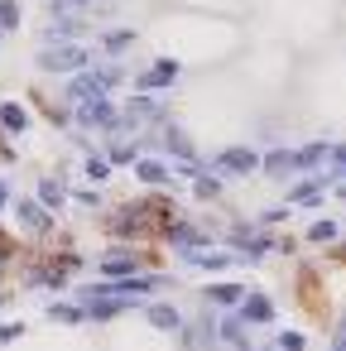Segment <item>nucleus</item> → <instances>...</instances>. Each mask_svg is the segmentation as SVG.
Segmentation results:
<instances>
[{"label":"nucleus","mask_w":346,"mask_h":351,"mask_svg":"<svg viewBox=\"0 0 346 351\" xmlns=\"http://www.w3.org/2000/svg\"><path fill=\"white\" fill-rule=\"evenodd\" d=\"M125 73H121V63H106V68H92V73H77L73 82H68V97L82 106V101H106L111 97V87L121 82Z\"/></svg>","instance_id":"1"},{"label":"nucleus","mask_w":346,"mask_h":351,"mask_svg":"<svg viewBox=\"0 0 346 351\" xmlns=\"http://www.w3.org/2000/svg\"><path fill=\"white\" fill-rule=\"evenodd\" d=\"M87 63H92V53H87L82 44H49V49L39 53V68H44V73H73V77H77Z\"/></svg>","instance_id":"2"},{"label":"nucleus","mask_w":346,"mask_h":351,"mask_svg":"<svg viewBox=\"0 0 346 351\" xmlns=\"http://www.w3.org/2000/svg\"><path fill=\"white\" fill-rule=\"evenodd\" d=\"M260 169V154L250 145H226L221 154H212V173H231V178H250Z\"/></svg>","instance_id":"3"},{"label":"nucleus","mask_w":346,"mask_h":351,"mask_svg":"<svg viewBox=\"0 0 346 351\" xmlns=\"http://www.w3.org/2000/svg\"><path fill=\"white\" fill-rule=\"evenodd\" d=\"M164 149L178 159V169H197V149H193V140H188V130L183 125H164Z\"/></svg>","instance_id":"4"},{"label":"nucleus","mask_w":346,"mask_h":351,"mask_svg":"<svg viewBox=\"0 0 346 351\" xmlns=\"http://www.w3.org/2000/svg\"><path fill=\"white\" fill-rule=\"evenodd\" d=\"M327 183H332V173H327V169H322V173H308L303 183H293V188H288V207H312V202L327 193Z\"/></svg>","instance_id":"5"},{"label":"nucleus","mask_w":346,"mask_h":351,"mask_svg":"<svg viewBox=\"0 0 346 351\" xmlns=\"http://www.w3.org/2000/svg\"><path fill=\"white\" fill-rule=\"evenodd\" d=\"M212 346H217V322L212 317L183 322V351H212Z\"/></svg>","instance_id":"6"},{"label":"nucleus","mask_w":346,"mask_h":351,"mask_svg":"<svg viewBox=\"0 0 346 351\" xmlns=\"http://www.w3.org/2000/svg\"><path fill=\"white\" fill-rule=\"evenodd\" d=\"M116 106L111 101H82L77 106V125H87V130H97V125H106V130H116Z\"/></svg>","instance_id":"7"},{"label":"nucleus","mask_w":346,"mask_h":351,"mask_svg":"<svg viewBox=\"0 0 346 351\" xmlns=\"http://www.w3.org/2000/svg\"><path fill=\"white\" fill-rule=\"evenodd\" d=\"M178 73H183V63H173V58H159L154 68H145V73H140V92L169 87V82H178Z\"/></svg>","instance_id":"8"},{"label":"nucleus","mask_w":346,"mask_h":351,"mask_svg":"<svg viewBox=\"0 0 346 351\" xmlns=\"http://www.w3.org/2000/svg\"><path fill=\"white\" fill-rule=\"evenodd\" d=\"M135 269H140V255H130V250H111V255L101 260V274H106L111 284H121V279H135Z\"/></svg>","instance_id":"9"},{"label":"nucleus","mask_w":346,"mask_h":351,"mask_svg":"<svg viewBox=\"0 0 346 351\" xmlns=\"http://www.w3.org/2000/svg\"><path fill=\"white\" fill-rule=\"evenodd\" d=\"M332 154V145L327 140H312V145H303V149H293V173H317V164Z\"/></svg>","instance_id":"10"},{"label":"nucleus","mask_w":346,"mask_h":351,"mask_svg":"<svg viewBox=\"0 0 346 351\" xmlns=\"http://www.w3.org/2000/svg\"><path fill=\"white\" fill-rule=\"evenodd\" d=\"M260 169H264V173H269L274 183H284V178L293 173V149H288V145H274V149H269V154L260 159Z\"/></svg>","instance_id":"11"},{"label":"nucleus","mask_w":346,"mask_h":351,"mask_svg":"<svg viewBox=\"0 0 346 351\" xmlns=\"http://www.w3.org/2000/svg\"><path fill=\"white\" fill-rule=\"evenodd\" d=\"M245 293H250V289H240V284H207V289H202V298L217 303V308H240Z\"/></svg>","instance_id":"12"},{"label":"nucleus","mask_w":346,"mask_h":351,"mask_svg":"<svg viewBox=\"0 0 346 351\" xmlns=\"http://www.w3.org/2000/svg\"><path fill=\"white\" fill-rule=\"evenodd\" d=\"M236 313H240L245 327H250V322H274V303H269L264 293H245V303H240Z\"/></svg>","instance_id":"13"},{"label":"nucleus","mask_w":346,"mask_h":351,"mask_svg":"<svg viewBox=\"0 0 346 351\" xmlns=\"http://www.w3.org/2000/svg\"><path fill=\"white\" fill-rule=\"evenodd\" d=\"M145 317H149V327H159V332H183V313H178L173 303H149Z\"/></svg>","instance_id":"14"},{"label":"nucleus","mask_w":346,"mask_h":351,"mask_svg":"<svg viewBox=\"0 0 346 351\" xmlns=\"http://www.w3.org/2000/svg\"><path fill=\"white\" fill-rule=\"evenodd\" d=\"M135 178L149 183V188H159V183H173V169L164 159H135Z\"/></svg>","instance_id":"15"},{"label":"nucleus","mask_w":346,"mask_h":351,"mask_svg":"<svg viewBox=\"0 0 346 351\" xmlns=\"http://www.w3.org/2000/svg\"><path fill=\"white\" fill-rule=\"evenodd\" d=\"M15 217H20V226H29V231H44V226H49L44 202H29V197H20V202H15Z\"/></svg>","instance_id":"16"},{"label":"nucleus","mask_w":346,"mask_h":351,"mask_svg":"<svg viewBox=\"0 0 346 351\" xmlns=\"http://www.w3.org/2000/svg\"><path fill=\"white\" fill-rule=\"evenodd\" d=\"M0 125L15 130V135H25V130H29V111H25V106H15V101H5V106H0Z\"/></svg>","instance_id":"17"},{"label":"nucleus","mask_w":346,"mask_h":351,"mask_svg":"<svg viewBox=\"0 0 346 351\" xmlns=\"http://www.w3.org/2000/svg\"><path fill=\"white\" fill-rule=\"evenodd\" d=\"M240 255H217V250H197V255H188V265H197V269H226V265H236Z\"/></svg>","instance_id":"18"},{"label":"nucleus","mask_w":346,"mask_h":351,"mask_svg":"<svg viewBox=\"0 0 346 351\" xmlns=\"http://www.w3.org/2000/svg\"><path fill=\"white\" fill-rule=\"evenodd\" d=\"M217 341H226V346L245 341V322H240V313H231V317H221V322H217Z\"/></svg>","instance_id":"19"},{"label":"nucleus","mask_w":346,"mask_h":351,"mask_svg":"<svg viewBox=\"0 0 346 351\" xmlns=\"http://www.w3.org/2000/svg\"><path fill=\"white\" fill-rule=\"evenodd\" d=\"M77 34H82V20H58V25H49L44 39H49V44H73Z\"/></svg>","instance_id":"20"},{"label":"nucleus","mask_w":346,"mask_h":351,"mask_svg":"<svg viewBox=\"0 0 346 351\" xmlns=\"http://www.w3.org/2000/svg\"><path fill=\"white\" fill-rule=\"evenodd\" d=\"M39 202H44V207H63V202H68L63 183H58V178H44V183H39Z\"/></svg>","instance_id":"21"},{"label":"nucleus","mask_w":346,"mask_h":351,"mask_svg":"<svg viewBox=\"0 0 346 351\" xmlns=\"http://www.w3.org/2000/svg\"><path fill=\"white\" fill-rule=\"evenodd\" d=\"M135 159H140V154H135L130 140H116V145L106 149V164H135Z\"/></svg>","instance_id":"22"},{"label":"nucleus","mask_w":346,"mask_h":351,"mask_svg":"<svg viewBox=\"0 0 346 351\" xmlns=\"http://www.w3.org/2000/svg\"><path fill=\"white\" fill-rule=\"evenodd\" d=\"M87 178H92V183H106V178H111L106 154H87Z\"/></svg>","instance_id":"23"},{"label":"nucleus","mask_w":346,"mask_h":351,"mask_svg":"<svg viewBox=\"0 0 346 351\" xmlns=\"http://www.w3.org/2000/svg\"><path fill=\"white\" fill-rule=\"evenodd\" d=\"M49 317H53V322H77V317H87V313H82L77 303H49Z\"/></svg>","instance_id":"24"},{"label":"nucleus","mask_w":346,"mask_h":351,"mask_svg":"<svg viewBox=\"0 0 346 351\" xmlns=\"http://www.w3.org/2000/svg\"><path fill=\"white\" fill-rule=\"evenodd\" d=\"M332 236H336V221H332V217H322V221H312V226H308V241H317V245H322V241H332Z\"/></svg>","instance_id":"25"},{"label":"nucleus","mask_w":346,"mask_h":351,"mask_svg":"<svg viewBox=\"0 0 346 351\" xmlns=\"http://www.w3.org/2000/svg\"><path fill=\"white\" fill-rule=\"evenodd\" d=\"M0 29H20V5L15 0H0Z\"/></svg>","instance_id":"26"},{"label":"nucleus","mask_w":346,"mask_h":351,"mask_svg":"<svg viewBox=\"0 0 346 351\" xmlns=\"http://www.w3.org/2000/svg\"><path fill=\"white\" fill-rule=\"evenodd\" d=\"M221 193V178H212V169L197 173V197H217Z\"/></svg>","instance_id":"27"},{"label":"nucleus","mask_w":346,"mask_h":351,"mask_svg":"<svg viewBox=\"0 0 346 351\" xmlns=\"http://www.w3.org/2000/svg\"><path fill=\"white\" fill-rule=\"evenodd\" d=\"M135 226H140V212H135V207H125V212L111 221V231H116V236H125V231H135Z\"/></svg>","instance_id":"28"},{"label":"nucleus","mask_w":346,"mask_h":351,"mask_svg":"<svg viewBox=\"0 0 346 351\" xmlns=\"http://www.w3.org/2000/svg\"><path fill=\"white\" fill-rule=\"evenodd\" d=\"M101 44H106V49L116 53V49H125V44H135V29H111V34H106Z\"/></svg>","instance_id":"29"},{"label":"nucleus","mask_w":346,"mask_h":351,"mask_svg":"<svg viewBox=\"0 0 346 351\" xmlns=\"http://www.w3.org/2000/svg\"><path fill=\"white\" fill-rule=\"evenodd\" d=\"M279 351H303L308 341H303V332H279V341H274Z\"/></svg>","instance_id":"30"},{"label":"nucleus","mask_w":346,"mask_h":351,"mask_svg":"<svg viewBox=\"0 0 346 351\" xmlns=\"http://www.w3.org/2000/svg\"><path fill=\"white\" fill-rule=\"evenodd\" d=\"M77 202H82V207H101V193H97V188H82Z\"/></svg>","instance_id":"31"},{"label":"nucleus","mask_w":346,"mask_h":351,"mask_svg":"<svg viewBox=\"0 0 346 351\" xmlns=\"http://www.w3.org/2000/svg\"><path fill=\"white\" fill-rule=\"evenodd\" d=\"M20 332H25V327H20V322H5V327H0V341H15V337H20Z\"/></svg>","instance_id":"32"},{"label":"nucleus","mask_w":346,"mask_h":351,"mask_svg":"<svg viewBox=\"0 0 346 351\" xmlns=\"http://www.w3.org/2000/svg\"><path fill=\"white\" fill-rule=\"evenodd\" d=\"M284 217H288V207H269V212H264L260 221H269V226H274V221H284Z\"/></svg>","instance_id":"33"},{"label":"nucleus","mask_w":346,"mask_h":351,"mask_svg":"<svg viewBox=\"0 0 346 351\" xmlns=\"http://www.w3.org/2000/svg\"><path fill=\"white\" fill-rule=\"evenodd\" d=\"M336 351H346V317H341V327H336V341H332Z\"/></svg>","instance_id":"34"},{"label":"nucleus","mask_w":346,"mask_h":351,"mask_svg":"<svg viewBox=\"0 0 346 351\" xmlns=\"http://www.w3.org/2000/svg\"><path fill=\"white\" fill-rule=\"evenodd\" d=\"M49 10H53V15L63 20V10H68V0H49Z\"/></svg>","instance_id":"35"},{"label":"nucleus","mask_w":346,"mask_h":351,"mask_svg":"<svg viewBox=\"0 0 346 351\" xmlns=\"http://www.w3.org/2000/svg\"><path fill=\"white\" fill-rule=\"evenodd\" d=\"M10 202V188H5V178H0V207H5Z\"/></svg>","instance_id":"36"},{"label":"nucleus","mask_w":346,"mask_h":351,"mask_svg":"<svg viewBox=\"0 0 346 351\" xmlns=\"http://www.w3.org/2000/svg\"><path fill=\"white\" fill-rule=\"evenodd\" d=\"M231 351H250V341H236V346H231Z\"/></svg>","instance_id":"37"},{"label":"nucleus","mask_w":346,"mask_h":351,"mask_svg":"<svg viewBox=\"0 0 346 351\" xmlns=\"http://www.w3.org/2000/svg\"><path fill=\"white\" fill-rule=\"evenodd\" d=\"M77 5H87V0H77Z\"/></svg>","instance_id":"38"},{"label":"nucleus","mask_w":346,"mask_h":351,"mask_svg":"<svg viewBox=\"0 0 346 351\" xmlns=\"http://www.w3.org/2000/svg\"><path fill=\"white\" fill-rule=\"evenodd\" d=\"M0 303H5V293H0Z\"/></svg>","instance_id":"39"},{"label":"nucleus","mask_w":346,"mask_h":351,"mask_svg":"<svg viewBox=\"0 0 346 351\" xmlns=\"http://www.w3.org/2000/svg\"><path fill=\"white\" fill-rule=\"evenodd\" d=\"M341 197H346V188H341Z\"/></svg>","instance_id":"40"},{"label":"nucleus","mask_w":346,"mask_h":351,"mask_svg":"<svg viewBox=\"0 0 346 351\" xmlns=\"http://www.w3.org/2000/svg\"><path fill=\"white\" fill-rule=\"evenodd\" d=\"M269 351H279V346H269Z\"/></svg>","instance_id":"41"},{"label":"nucleus","mask_w":346,"mask_h":351,"mask_svg":"<svg viewBox=\"0 0 346 351\" xmlns=\"http://www.w3.org/2000/svg\"><path fill=\"white\" fill-rule=\"evenodd\" d=\"M332 351H336V346H332Z\"/></svg>","instance_id":"42"}]
</instances>
